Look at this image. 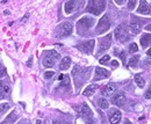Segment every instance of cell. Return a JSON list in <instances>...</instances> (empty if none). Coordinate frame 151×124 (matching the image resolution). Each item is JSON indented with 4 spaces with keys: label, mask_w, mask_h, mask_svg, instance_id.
I'll list each match as a JSON object with an SVG mask.
<instances>
[{
    "label": "cell",
    "mask_w": 151,
    "mask_h": 124,
    "mask_svg": "<svg viewBox=\"0 0 151 124\" xmlns=\"http://www.w3.org/2000/svg\"><path fill=\"white\" fill-rule=\"evenodd\" d=\"M106 6V2L103 0H91L87 3V12L94 14V15H99L101 14V12H103Z\"/></svg>",
    "instance_id": "obj_1"
},
{
    "label": "cell",
    "mask_w": 151,
    "mask_h": 124,
    "mask_svg": "<svg viewBox=\"0 0 151 124\" xmlns=\"http://www.w3.org/2000/svg\"><path fill=\"white\" fill-rule=\"evenodd\" d=\"M94 23V19L93 17H88V16H84L82 19H80L77 22V28H78V33H81V30H87L88 28H91Z\"/></svg>",
    "instance_id": "obj_2"
},
{
    "label": "cell",
    "mask_w": 151,
    "mask_h": 124,
    "mask_svg": "<svg viewBox=\"0 0 151 124\" xmlns=\"http://www.w3.org/2000/svg\"><path fill=\"white\" fill-rule=\"evenodd\" d=\"M109 27H110V21H109V19H108V15H103V16L100 19L99 23H98L96 33H98V34H102V33L107 31V30L109 29Z\"/></svg>",
    "instance_id": "obj_3"
},
{
    "label": "cell",
    "mask_w": 151,
    "mask_h": 124,
    "mask_svg": "<svg viewBox=\"0 0 151 124\" xmlns=\"http://www.w3.org/2000/svg\"><path fill=\"white\" fill-rule=\"evenodd\" d=\"M115 37L119 42H126L128 39V33H127V28H124V24L119 26L115 29Z\"/></svg>",
    "instance_id": "obj_4"
},
{
    "label": "cell",
    "mask_w": 151,
    "mask_h": 124,
    "mask_svg": "<svg viewBox=\"0 0 151 124\" xmlns=\"http://www.w3.org/2000/svg\"><path fill=\"white\" fill-rule=\"evenodd\" d=\"M110 44H112V35L110 34L107 35L106 37L100 38V49L98 51V55H100V53L105 52L106 50H108L109 46H110Z\"/></svg>",
    "instance_id": "obj_5"
},
{
    "label": "cell",
    "mask_w": 151,
    "mask_h": 124,
    "mask_svg": "<svg viewBox=\"0 0 151 124\" xmlns=\"http://www.w3.org/2000/svg\"><path fill=\"white\" fill-rule=\"evenodd\" d=\"M58 29H59V35L62 37H66L72 34V24L70 22H63L58 27Z\"/></svg>",
    "instance_id": "obj_6"
},
{
    "label": "cell",
    "mask_w": 151,
    "mask_h": 124,
    "mask_svg": "<svg viewBox=\"0 0 151 124\" xmlns=\"http://www.w3.org/2000/svg\"><path fill=\"white\" fill-rule=\"evenodd\" d=\"M94 44H95L94 39H89V41L84 42L82 44L78 45V48H79L80 51H82V52H85V53H91V52L93 51V49H94Z\"/></svg>",
    "instance_id": "obj_7"
},
{
    "label": "cell",
    "mask_w": 151,
    "mask_h": 124,
    "mask_svg": "<svg viewBox=\"0 0 151 124\" xmlns=\"http://www.w3.org/2000/svg\"><path fill=\"white\" fill-rule=\"evenodd\" d=\"M112 103L117 106V107H123L124 103H126V95H124V93L120 92V93L115 94L113 96V99H112Z\"/></svg>",
    "instance_id": "obj_8"
},
{
    "label": "cell",
    "mask_w": 151,
    "mask_h": 124,
    "mask_svg": "<svg viewBox=\"0 0 151 124\" xmlns=\"http://www.w3.org/2000/svg\"><path fill=\"white\" fill-rule=\"evenodd\" d=\"M110 76V72L102 69V67H96L95 69V77L94 80H101V79H106Z\"/></svg>",
    "instance_id": "obj_9"
},
{
    "label": "cell",
    "mask_w": 151,
    "mask_h": 124,
    "mask_svg": "<svg viewBox=\"0 0 151 124\" xmlns=\"http://www.w3.org/2000/svg\"><path fill=\"white\" fill-rule=\"evenodd\" d=\"M54 56H47L44 59H43V65L45 67H52L55 65V59L59 57V55L57 52H52Z\"/></svg>",
    "instance_id": "obj_10"
},
{
    "label": "cell",
    "mask_w": 151,
    "mask_h": 124,
    "mask_svg": "<svg viewBox=\"0 0 151 124\" xmlns=\"http://www.w3.org/2000/svg\"><path fill=\"white\" fill-rule=\"evenodd\" d=\"M78 113H79L82 117H86V118H88V117L92 116V110H91V108L88 107V105H86V103H84L82 106H80V108L78 109Z\"/></svg>",
    "instance_id": "obj_11"
},
{
    "label": "cell",
    "mask_w": 151,
    "mask_h": 124,
    "mask_svg": "<svg viewBox=\"0 0 151 124\" xmlns=\"http://www.w3.org/2000/svg\"><path fill=\"white\" fill-rule=\"evenodd\" d=\"M115 91H116L115 85H114V84H108V85H106V86L103 87L102 94H103L105 96H113L114 93H115Z\"/></svg>",
    "instance_id": "obj_12"
},
{
    "label": "cell",
    "mask_w": 151,
    "mask_h": 124,
    "mask_svg": "<svg viewBox=\"0 0 151 124\" xmlns=\"http://www.w3.org/2000/svg\"><path fill=\"white\" fill-rule=\"evenodd\" d=\"M113 113L109 115V122L110 124H117L121 121V113L119 110H112Z\"/></svg>",
    "instance_id": "obj_13"
},
{
    "label": "cell",
    "mask_w": 151,
    "mask_h": 124,
    "mask_svg": "<svg viewBox=\"0 0 151 124\" xmlns=\"http://www.w3.org/2000/svg\"><path fill=\"white\" fill-rule=\"evenodd\" d=\"M138 13L141 14H148L150 12V7H149V3L145 1V0H142L140 2V6H138V9H137Z\"/></svg>",
    "instance_id": "obj_14"
},
{
    "label": "cell",
    "mask_w": 151,
    "mask_h": 124,
    "mask_svg": "<svg viewBox=\"0 0 151 124\" xmlns=\"http://www.w3.org/2000/svg\"><path fill=\"white\" fill-rule=\"evenodd\" d=\"M96 89H98V85L96 84H92V85H89V86H87L85 88V91L82 92V94L85 96H91V95H93L95 93Z\"/></svg>",
    "instance_id": "obj_15"
},
{
    "label": "cell",
    "mask_w": 151,
    "mask_h": 124,
    "mask_svg": "<svg viewBox=\"0 0 151 124\" xmlns=\"http://www.w3.org/2000/svg\"><path fill=\"white\" fill-rule=\"evenodd\" d=\"M141 45L143 48H147L151 45V34H144L141 37Z\"/></svg>",
    "instance_id": "obj_16"
},
{
    "label": "cell",
    "mask_w": 151,
    "mask_h": 124,
    "mask_svg": "<svg viewBox=\"0 0 151 124\" xmlns=\"http://www.w3.org/2000/svg\"><path fill=\"white\" fill-rule=\"evenodd\" d=\"M70 64H71V58L70 57H64L62 60H61V64H59V69L62 71H65L70 67Z\"/></svg>",
    "instance_id": "obj_17"
},
{
    "label": "cell",
    "mask_w": 151,
    "mask_h": 124,
    "mask_svg": "<svg viewBox=\"0 0 151 124\" xmlns=\"http://www.w3.org/2000/svg\"><path fill=\"white\" fill-rule=\"evenodd\" d=\"M76 6H77V2H76V1H68V2L65 3V12H66L68 14L72 13L76 9Z\"/></svg>",
    "instance_id": "obj_18"
},
{
    "label": "cell",
    "mask_w": 151,
    "mask_h": 124,
    "mask_svg": "<svg viewBox=\"0 0 151 124\" xmlns=\"http://www.w3.org/2000/svg\"><path fill=\"white\" fill-rule=\"evenodd\" d=\"M8 92H9V87L5 82L0 81V99H2L5 96V94H7Z\"/></svg>",
    "instance_id": "obj_19"
},
{
    "label": "cell",
    "mask_w": 151,
    "mask_h": 124,
    "mask_svg": "<svg viewBox=\"0 0 151 124\" xmlns=\"http://www.w3.org/2000/svg\"><path fill=\"white\" fill-rule=\"evenodd\" d=\"M129 28H130L131 33H134V34H138L141 31V26L138 23H136V22H131L130 26H129Z\"/></svg>",
    "instance_id": "obj_20"
},
{
    "label": "cell",
    "mask_w": 151,
    "mask_h": 124,
    "mask_svg": "<svg viewBox=\"0 0 151 124\" xmlns=\"http://www.w3.org/2000/svg\"><path fill=\"white\" fill-rule=\"evenodd\" d=\"M135 82L137 84V86L138 87H144V85H145V81H144V79L140 76V74H135Z\"/></svg>",
    "instance_id": "obj_21"
},
{
    "label": "cell",
    "mask_w": 151,
    "mask_h": 124,
    "mask_svg": "<svg viewBox=\"0 0 151 124\" xmlns=\"http://www.w3.org/2000/svg\"><path fill=\"white\" fill-rule=\"evenodd\" d=\"M98 105H99V107L101 108V109H107L108 107H109V103H108V101L106 100V99H99L98 100Z\"/></svg>",
    "instance_id": "obj_22"
},
{
    "label": "cell",
    "mask_w": 151,
    "mask_h": 124,
    "mask_svg": "<svg viewBox=\"0 0 151 124\" xmlns=\"http://www.w3.org/2000/svg\"><path fill=\"white\" fill-rule=\"evenodd\" d=\"M140 60V56H134L129 59V66L130 67H136L137 66V63Z\"/></svg>",
    "instance_id": "obj_23"
},
{
    "label": "cell",
    "mask_w": 151,
    "mask_h": 124,
    "mask_svg": "<svg viewBox=\"0 0 151 124\" xmlns=\"http://www.w3.org/2000/svg\"><path fill=\"white\" fill-rule=\"evenodd\" d=\"M115 53H116V55H119V57L123 60V63L126 62V52H124V51H119V50H115Z\"/></svg>",
    "instance_id": "obj_24"
},
{
    "label": "cell",
    "mask_w": 151,
    "mask_h": 124,
    "mask_svg": "<svg viewBox=\"0 0 151 124\" xmlns=\"http://www.w3.org/2000/svg\"><path fill=\"white\" fill-rule=\"evenodd\" d=\"M136 51H138V46H137V44H136V43L130 44V46H129V52H136Z\"/></svg>",
    "instance_id": "obj_25"
},
{
    "label": "cell",
    "mask_w": 151,
    "mask_h": 124,
    "mask_svg": "<svg viewBox=\"0 0 151 124\" xmlns=\"http://www.w3.org/2000/svg\"><path fill=\"white\" fill-rule=\"evenodd\" d=\"M110 60V56H108V55H106V56H103L102 58H100V64H105V63H107V62H109Z\"/></svg>",
    "instance_id": "obj_26"
},
{
    "label": "cell",
    "mask_w": 151,
    "mask_h": 124,
    "mask_svg": "<svg viewBox=\"0 0 151 124\" xmlns=\"http://www.w3.org/2000/svg\"><path fill=\"white\" fill-rule=\"evenodd\" d=\"M8 109H9V105L8 103H2L0 106V113H3L6 110H8Z\"/></svg>",
    "instance_id": "obj_27"
},
{
    "label": "cell",
    "mask_w": 151,
    "mask_h": 124,
    "mask_svg": "<svg viewBox=\"0 0 151 124\" xmlns=\"http://www.w3.org/2000/svg\"><path fill=\"white\" fill-rule=\"evenodd\" d=\"M16 118V115L14 114V113H12L10 115H8L7 116V118H6V121H8V122H12V121H14Z\"/></svg>",
    "instance_id": "obj_28"
},
{
    "label": "cell",
    "mask_w": 151,
    "mask_h": 124,
    "mask_svg": "<svg viewBox=\"0 0 151 124\" xmlns=\"http://www.w3.org/2000/svg\"><path fill=\"white\" fill-rule=\"evenodd\" d=\"M135 5H136V1H135V0H131V1H129V2H128V7H129V9H130V10H131V9H134Z\"/></svg>",
    "instance_id": "obj_29"
},
{
    "label": "cell",
    "mask_w": 151,
    "mask_h": 124,
    "mask_svg": "<svg viewBox=\"0 0 151 124\" xmlns=\"http://www.w3.org/2000/svg\"><path fill=\"white\" fill-rule=\"evenodd\" d=\"M5 74H6V69L2 65H0V78L5 77Z\"/></svg>",
    "instance_id": "obj_30"
},
{
    "label": "cell",
    "mask_w": 151,
    "mask_h": 124,
    "mask_svg": "<svg viewBox=\"0 0 151 124\" xmlns=\"http://www.w3.org/2000/svg\"><path fill=\"white\" fill-rule=\"evenodd\" d=\"M55 73L52 72V71H48V72H45V74H44V77L47 78V79H49V78H51L52 76H54Z\"/></svg>",
    "instance_id": "obj_31"
},
{
    "label": "cell",
    "mask_w": 151,
    "mask_h": 124,
    "mask_svg": "<svg viewBox=\"0 0 151 124\" xmlns=\"http://www.w3.org/2000/svg\"><path fill=\"white\" fill-rule=\"evenodd\" d=\"M151 98V89L148 88V91L145 92V99H150Z\"/></svg>",
    "instance_id": "obj_32"
},
{
    "label": "cell",
    "mask_w": 151,
    "mask_h": 124,
    "mask_svg": "<svg viewBox=\"0 0 151 124\" xmlns=\"http://www.w3.org/2000/svg\"><path fill=\"white\" fill-rule=\"evenodd\" d=\"M52 124H71L70 122H61V121H54Z\"/></svg>",
    "instance_id": "obj_33"
},
{
    "label": "cell",
    "mask_w": 151,
    "mask_h": 124,
    "mask_svg": "<svg viewBox=\"0 0 151 124\" xmlns=\"http://www.w3.org/2000/svg\"><path fill=\"white\" fill-rule=\"evenodd\" d=\"M31 63H33V57L29 58V60L27 62V65H28V66H31Z\"/></svg>",
    "instance_id": "obj_34"
},
{
    "label": "cell",
    "mask_w": 151,
    "mask_h": 124,
    "mask_svg": "<svg viewBox=\"0 0 151 124\" xmlns=\"http://www.w3.org/2000/svg\"><path fill=\"white\" fill-rule=\"evenodd\" d=\"M112 65H113L114 67H117V66H119V63H117L116 60H113V62H112Z\"/></svg>",
    "instance_id": "obj_35"
},
{
    "label": "cell",
    "mask_w": 151,
    "mask_h": 124,
    "mask_svg": "<svg viewBox=\"0 0 151 124\" xmlns=\"http://www.w3.org/2000/svg\"><path fill=\"white\" fill-rule=\"evenodd\" d=\"M145 29H147L148 31H151V24H148V26L145 27Z\"/></svg>",
    "instance_id": "obj_36"
},
{
    "label": "cell",
    "mask_w": 151,
    "mask_h": 124,
    "mask_svg": "<svg viewBox=\"0 0 151 124\" xmlns=\"http://www.w3.org/2000/svg\"><path fill=\"white\" fill-rule=\"evenodd\" d=\"M147 55H148V56H150V57H151V49H149V50L147 51Z\"/></svg>",
    "instance_id": "obj_37"
},
{
    "label": "cell",
    "mask_w": 151,
    "mask_h": 124,
    "mask_svg": "<svg viewBox=\"0 0 151 124\" xmlns=\"http://www.w3.org/2000/svg\"><path fill=\"white\" fill-rule=\"evenodd\" d=\"M36 124H42V122H41L40 120H37V121H36Z\"/></svg>",
    "instance_id": "obj_38"
},
{
    "label": "cell",
    "mask_w": 151,
    "mask_h": 124,
    "mask_svg": "<svg viewBox=\"0 0 151 124\" xmlns=\"http://www.w3.org/2000/svg\"><path fill=\"white\" fill-rule=\"evenodd\" d=\"M0 124H8V122H2V123H0Z\"/></svg>",
    "instance_id": "obj_39"
},
{
    "label": "cell",
    "mask_w": 151,
    "mask_h": 124,
    "mask_svg": "<svg viewBox=\"0 0 151 124\" xmlns=\"http://www.w3.org/2000/svg\"><path fill=\"white\" fill-rule=\"evenodd\" d=\"M28 124H30V123H28Z\"/></svg>",
    "instance_id": "obj_40"
}]
</instances>
